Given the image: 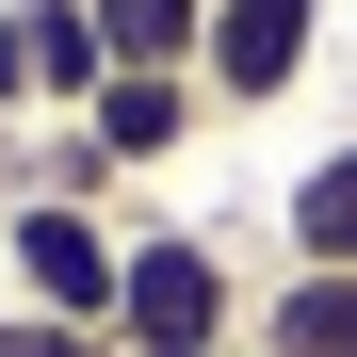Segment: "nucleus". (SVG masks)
<instances>
[{"label": "nucleus", "mask_w": 357, "mask_h": 357, "mask_svg": "<svg viewBox=\"0 0 357 357\" xmlns=\"http://www.w3.org/2000/svg\"><path fill=\"white\" fill-rule=\"evenodd\" d=\"M325 66V0H211V49H195V82H211V130H244V114H292Z\"/></svg>", "instance_id": "3"}, {"label": "nucleus", "mask_w": 357, "mask_h": 357, "mask_svg": "<svg viewBox=\"0 0 357 357\" xmlns=\"http://www.w3.org/2000/svg\"><path fill=\"white\" fill-rule=\"evenodd\" d=\"M244 341H260V357H357V276H325V260H276Z\"/></svg>", "instance_id": "7"}, {"label": "nucleus", "mask_w": 357, "mask_h": 357, "mask_svg": "<svg viewBox=\"0 0 357 357\" xmlns=\"http://www.w3.org/2000/svg\"><path fill=\"white\" fill-rule=\"evenodd\" d=\"M276 244H292V260H325V276H357V130L309 146V162L276 178Z\"/></svg>", "instance_id": "6"}, {"label": "nucleus", "mask_w": 357, "mask_h": 357, "mask_svg": "<svg viewBox=\"0 0 357 357\" xmlns=\"http://www.w3.org/2000/svg\"><path fill=\"white\" fill-rule=\"evenodd\" d=\"M0 309H17V276H0Z\"/></svg>", "instance_id": "10"}, {"label": "nucleus", "mask_w": 357, "mask_h": 357, "mask_svg": "<svg viewBox=\"0 0 357 357\" xmlns=\"http://www.w3.org/2000/svg\"><path fill=\"white\" fill-rule=\"evenodd\" d=\"M0 357H114L98 325H49V309H0Z\"/></svg>", "instance_id": "9"}, {"label": "nucleus", "mask_w": 357, "mask_h": 357, "mask_svg": "<svg viewBox=\"0 0 357 357\" xmlns=\"http://www.w3.org/2000/svg\"><path fill=\"white\" fill-rule=\"evenodd\" d=\"M82 130H98V162H114V178H162V162H195L211 82H195V66H114V82L82 98Z\"/></svg>", "instance_id": "5"}, {"label": "nucleus", "mask_w": 357, "mask_h": 357, "mask_svg": "<svg viewBox=\"0 0 357 357\" xmlns=\"http://www.w3.org/2000/svg\"><path fill=\"white\" fill-rule=\"evenodd\" d=\"M98 82H114L98 0H0V130H49V114H82Z\"/></svg>", "instance_id": "4"}, {"label": "nucleus", "mask_w": 357, "mask_h": 357, "mask_svg": "<svg viewBox=\"0 0 357 357\" xmlns=\"http://www.w3.org/2000/svg\"><path fill=\"white\" fill-rule=\"evenodd\" d=\"M0 276H17V309L49 325H98L114 341V292H130V227L82 211V195H0Z\"/></svg>", "instance_id": "2"}, {"label": "nucleus", "mask_w": 357, "mask_h": 357, "mask_svg": "<svg viewBox=\"0 0 357 357\" xmlns=\"http://www.w3.org/2000/svg\"><path fill=\"white\" fill-rule=\"evenodd\" d=\"M98 49L114 66H195L211 49V0H98Z\"/></svg>", "instance_id": "8"}, {"label": "nucleus", "mask_w": 357, "mask_h": 357, "mask_svg": "<svg viewBox=\"0 0 357 357\" xmlns=\"http://www.w3.org/2000/svg\"><path fill=\"white\" fill-rule=\"evenodd\" d=\"M260 276L211 244V227H130V292H114V357H244Z\"/></svg>", "instance_id": "1"}]
</instances>
